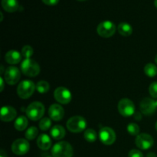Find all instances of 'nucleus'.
<instances>
[{
	"label": "nucleus",
	"mask_w": 157,
	"mask_h": 157,
	"mask_svg": "<svg viewBox=\"0 0 157 157\" xmlns=\"http://www.w3.org/2000/svg\"><path fill=\"white\" fill-rule=\"evenodd\" d=\"M52 154L54 157H72L74 154L73 148L69 143L61 141L53 146Z\"/></svg>",
	"instance_id": "obj_1"
},
{
	"label": "nucleus",
	"mask_w": 157,
	"mask_h": 157,
	"mask_svg": "<svg viewBox=\"0 0 157 157\" xmlns=\"http://www.w3.org/2000/svg\"><path fill=\"white\" fill-rule=\"evenodd\" d=\"M44 113V106L42 103L35 101L29 104L26 108V115L30 120L34 121L42 119Z\"/></svg>",
	"instance_id": "obj_2"
},
{
	"label": "nucleus",
	"mask_w": 157,
	"mask_h": 157,
	"mask_svg": "<svg viewBox=\"0 0 157 157\" xmlns=\"http://www.w3.org/2000/svg\"><path fill=\"white\" fill-rule=\"evenodd\" d=\"M66 127L71 133H81L87 127V121L81 116L72 117L67 121Z\"/></svg>",
	"instance_id": "obj_3"
},
{
	"label": "nucleus",
	"mask_w": 157,
	"mask_h": 157,
	"mask_svg": "<svg viewBox=\"0 0 157 157\" xmlns=\"http://www.w3.org/2000/svg\"><path fill=\"white\" fill-rule=\"evenodd\" d=\"M36 86L29 80L22 81L17 87V94L21 99H29L35 92Z\"/></svg>",
	"instance_id": "obj_4"
},
{
	"label": "nucleus",
	"mask_w": 157,
	"mask_h": 157,
	"mask_svg": "<svg viewBox=\"0 0 157 157\" xmlns=\"http://www.w3.org/2000/svg\"><path fill=\"white\" fill-rule=\"evenodd\" d=\"M21 71L25 76L35 77L40 73V66L35 61L28 58L21 62Z\"/></svg>",
	"instance_id": "obj_5"
},
{
	"label": "nucleus",
	"mask_w": 157,
	"mask_h": 157,
	"mask_svg": "<svg viewBox=\"0 0 157 157\" xmlns=\"http://www.w3.org/2000/svg\"><path fill=\"white\" fill-rule=\"evenodd\" d=\"M97 32L102 38H110L116 32V25L110 21H104L98 25Z\"/></svg>",
	"instance_id": "obj_6"
},
{
	"label": "nucleus",
	"mask_w": 157,
	"mask_h": 157,
	"mask_svg": "<svg viewBox=\"0 0 157 157\" xmlns=\"http://www.w3.org/2000/svg\"><path fill=\"white\" fill-rule=\"evenodd\" d=\"M118 111L125 117L133 116L135 113V105L131 100L123 98L118 103Z\"/></svg>",
	"instance_id": "obj_7"
},
{
	"label": "nucleus",
	"mask_w": 157,
	"mask_h": 157,
	"mask_svg": "<svg viewBox=\"0 0 157 157\" xmlns=\"http://www.w3.org/2000/svg\"><path fill=\"white\" fill-rule=\"evenodd\" d=\"M99 139L104 145H112L117 139L114 130L108 127H104L100 130Z\"/></svg>",
	"instance_id": "obj_8"
},
{
	"label": "nucleus",
	"mask_w": 157,
	"mask_h": 157,
	"mask_svg": "<svg viewBox=\"0 0 157 157\" xmlns=\"http://www.w3.org/2000/svg\"><path fill=\"white\" fill-rule=\"evenodd\" d=\"M21 77V73L18 67L9 66L4 72V80L9 85H14L18 82Z\"/></svg>",
	"instance_id": "obj_9"
},
{
	"label": "nucleus",
	"mask_w": 157,
	"mask_h": 157,
	"mask_svg": "<svg viewBox=\"0 0 157 157\" xmlns=\"http://www.w3.org/2000/svg\"><path fill=\"white\" fill-rule=\"evenodd\" d=\"M136 147L143 150H147L151 148L154 144L153 138L148 133H140L135 140Z\"/></svg>",
	"instance_id": "obj_10"
},
{
	"label": "nucleus",
	"mask_w": 157,
	"mask_h": 157,
	"mask_svg": "<svg viewBox=\"0 0 157 157\" xmlns=\"http://www.w3.org/2000/svg\"><path fill=\"white\" fill-rule=\"evenodd\" d=\"M54 98L59 104H67L71 101L72 95L67 88L64 87H59L54 91Z\"/></svg>",
	"instance_id": "obj_11"
},
{
	"label": "nucleus",
	"mask_w": 157,
	"mask_h": 157,
	"mask_svg": "<svg viewBox=\"0 0 157 157\" xmlns=\"http://www.w3.org/2000/svg\"><path fill=\"white\" fill-rule=\"evenodd\" d=\"M12 151L18 156H22L29 151L30 145L29 141L25 139H18L12 144Z\"/></svg>",
	"instance_id": "obj_12"
},
{
	"label": "nucleus",
	"mask_w": 157,
	"mask_h": 157,
	"mask_svg": "<svg viewBox=\"0 0 157 157\" xmlns=\"http://www.w3.org/2000/svg\"><path fill=\"white\" fill-rule=\"evenodd\" d=\"M140 110L144 115L150 116L153 114L157 109L156 101L150 98H145L140 102Z\"/></svg>",
	"instance_id": "obj_13"
},
{
	"label": "nucleus",
	"mask_w": 157,
	"mask_h": 157,
	"mask_svg": "<svg viewBox=\"0 0 157 157\" xmlns=\"http://www.w3.org/2000/svg\"><path fill=\"white\" fill-rule=\"evenodd\" d=\"M48 115L52 121H60L64 116V108L60 104H52L48 109Z\"/></svg>",
	"instance_id": "obj_14"
},
{
	"label": "nucleus",
	"mask_w": 157,
	"mask_h": 157,
	"mask_svg": "<svg viewBox=\"0 0 157 157\" xmlns=\"http://www.w3.org/2000/svg\"><path fill=\"white\" fill-rule=\"evenodd\" d=\"M17 116V112L14 107L10 106H5L1 109L0 119L4 122H10L13 121Z\"/></svg>",
	"instance_id": "obj_15"
},
{
	"label": "nucleus",
	"mask_w": 157,
	"mask_h": 157,
	"mask_svg": "<svg viewBox=\"0 0 157 157\" xmlns=\"http://www.w3.org/2000/svg\"><path fill=\"white\" fill-rule=\"evenodd\" d=\"M5 60L9 64H17L21 61V54L15 50L9 51L5 55Z\"/></svg>",
	"instance_id": "obj_16"
},
{
	"label": "nucleus",
	"mask_w": 157,
	"mask_h": 157,
	"mask_svg": "<svg viewBox=\"0 0 157 157\" xmlns=\"http://www.w3.org/2000/svg\"><path fill=\"white\" fill-rule=\"evenodd\" d=\"M52 140L50 136L46 133H43L38 136L37 139V145L41 150H48L52 147Z\"/></svg>",
	"instance_id": "obj_17"
},
{
	"label": "nucleus",
	"mask_w": 157,
	"mask_h": 157,
	"mask_svg": "<svg viewBox=\"0 0 157 157\" xmlns=\"http://www.w3.org/2000/svg\"><path fill=\"white\" fill-rule=\"evenodd\" d=\"M50 134L53 139L60 140L63 139L65 136V129L61 125H55L51 129Z\"/></svg>",
	"instance_id": "obj_18"
},
{
	"label": "nucleus",
	"mask_w": 157,
	"mask_h": 157,
	"mask_svg": "<svg viewBox=\"0 0 157 157\" xmlns=\"http://www.w3.org/2000/svg\"><path fill=\"white\" fill-rule=\"evenodd\" d=\"M3 9L8 12H15L19 7L18 0H2Z\"/></svg>",
	"instance_id": "obj_19"
},
{
	"label": "nucleus",
	"mask_w": 157,
	"mask_h": 157,
	"mask_svg": "<svg viewBox=\"0 0 157 157\" xmlns=\"http://www.w3.org/2000/svg\"><path fill=\"white\" fill-rule=\"evenodd\" d=\"M117 30L118 32L124 37L130 36L133 33V28L129 23L127 22L120 23L117 26Z\"/></svg>",
	"instance_id": "obj_20"
},
{
	"label": "nucleus",
	"mask_w": 157,
	"mask_h": 157,
	"mask_svg": "<svg viewBox=\"0 0 157 157\" xmlns=\"http://www.w3.org/2000/svg\"><path fill=\"white\" fill-rule=\"evenodd\" d=\"M28 119L26 117L21 115L18 117H17V119L15 120V124H14V127H15V130H18V131H23V130H25L28 127Z\"/></svg>",
	"instance_id": "obj_21"
},
{
	"label": "nucleus",
	"mask_w": 157,
	"mask_h": 157,
	"mask_svg": "<svg viewBox=\"0 0 157 157\" xmlns=\"http://www.w3.org/2000/svg\"><path fill=\"white\" fill-rule=\"evenodd\" d=\"M98 133L93 129H87L84 131V137L87 142L89 143H94L98 139Z\"/></svg>",
	"instance_id": "obj_22"
},
{
	"label": "nucleus",
	"mask_w": 157,
	"mask_h": 157,
	"mask_svg": "<svg viewBox=\"0 0 157 157\" xmlns=\"http://www.w3.org/2000/svg\"><path fill=\"white\" fill-rule=\"evenodd\" d=\"M144 72H145L146 75L150 77V78H153L157 75V67L154 64L149 63L144 67Z\"/></svg>",
	"instance_id": "obj_23"
},
{
	"label": "nucleus",
	"mask_w": 157,
	"mask_h": 157,
	"mask_svg": "<svg viewBox=\"0 0 157 157\" xmlns=\"http://www.w3.org/2000/svg\"><path fill=\"white\" fill-rule=\"evenodd\" d=\"M38 134V130L36 127H30L27 130H26L25 136L28 140H32L35 139Z\"/></svg>",
	"instance_id": "obj_24"
},
{
	"label": "nucleus",
	"mask_w": 157,
	"mask_h": 157,
	"mask_svg": "<svg viewBox=\"0 0 157 157\" xmlns=\"http://www.w3.org/2000/svg\"><path fill=\"white\" fill-rule=\"evenodd\" d=\"M36 89L38 93L40 94H45L50 89V84L45 81H40L37 83Z\"/></svg>",
	"instance_id": "obj_25"
},
{
	"label": "nucleus",
	"mask_w": 157,
	"mask_h": 157,
	"mask_svg": "<svg viewBox=\"0 0 157 157\" xmlns=\"http://www.w3.org/2000/svg\"><path fill=\"white\" fill-rule=\"evenodd\" d=\"M52 127V119L48 117H43L39 122V128L43 131L48 130Z\"/></svg>",
	"instance_id": "obj_26"
},
{
	"label": "nucleus",
	"mask_w": 157,
	"mask_h": 157,
	"mask_svg": "<svg viewBox=\"0 0 157 157\" xmlns=\"http://www.w3.org/2000/svg\"><path fill=\"white\" fill-rule=\"evenodd\" d=\"M127 130L131 136H138L140 134V127L135 123H130L127 125Z\"/></svg>",
	"instance_id": "obj_27"
},
{
	"label": "nucleus",
	"mask_w": 157,
	"mask_h": 157,
	"mask_svg": "<svg viewBox=\"0 0 157 157\" xmlns=\"http://www.w3.org/2000/svg\"><path fill=\"white\" fill-rule=\"evenodd\" d=\"M34 53L33 48L29 45H25L21 49V55L25 58V59H28V58H31Z\"/></svg>",
	"instance_id": "obj_28"
},
{
	"label": "nucleus",
	"mask_w": 157,
	"mask_h": 157,
	"mask_svg": "<svg viewBox=\"0 0 157 157\" xmlns=\"http://www.w3.org/2000/svg\"><path fill=\"white\" fill-rule=\"evenodd\" d=\"M149 92L153 98H157V82H153L149 87Z\"/></svg>",
	"instance_id": "obj_29"
},
{
	"label": "nucleus",
	"mask_w": 157,
	"mask_h": 157,
	"mask_svg": "<svg viewBox=\"0 0 157 157\" xmlns=\"http://www.w3.org/2000/svg\"><path fill=\"white\" fill-rule=\"evenodd\" d=\"M128 157H144L141 151L138 150H131L128 153Z\"/></svg>",
	"instance_id": "obj_30"
},
{
	"label": "nucleus",
	"mask_w": 157,
	"mask_h": 157,
	"mask_svg": "<svg viewBox=\"0 0 157 157\" xmlns=\"http://www.w3.org/2000/svg\"><path fill=\"white\" fill-rule=\"evenodd\" d=\"M44 4L47 6H55L59 2V0H41Z\"/></svg>",
	"instance_id": "obj_31"
},
{
	"label": "nucleus",
	"mask_w": 157,
	"mask_h": 157,
	"mask_svg": "<svg viewBox=\"0 0 157 157\" xmlns=\"http://www.w3.org/2000/svg\"><path fill=\"white\" fill-rule=\"evenodd\" d=\"M0 82H1V92H2L3 91V90H4V87H5V83H4V78H2L1 77V78H0Z\"/></svg>",
	"instance_id": "obj_32"
},
{
	"label": "nucleus",
	"mask_w": 157,
	"mask_h": 157,
	"mask_svg": "<svg viewBox=\"0 0 157 157\" xmlns=\"http://www.w3.org/2000/svg\"><path fill=\"white\" fill-rule=\"evenodd\" d=\"M147 157H156V155L154 153H149L147 155Z\"/></svg>",
	"instance_id": "obj_33"
},
{
	"label": "nucleus",
	"mask_w": 157,
	"mask_h": 157,
	"mask_svg": "<svg viewBox=\"0 0 157 157\" xmlns=\"http://www.w3.org/2000/svg\"><path fill=\"white\" fill-rule=\"evenodd\" d=\"M0 157H7L6 155L5 154V152L3 150H1V153H0Z\"/></svg>",
	"instance_id": "obj_34"
},
{
	"label": "nucleus",
	"mask_w": 157,
	"mask_h": 157,
	"mask_svg": "<svg viewBox=\"0 0 157 157\" xmlns=\"http://www.w3.org/2000/svg\"><path fill=\"white\" fill-rule=\"evenodd\" d=\"M0 15H1V20H0V21H2V19H3V14L2 13V12H0Z\"/></svg>",
	"instance_id": "obj_35"
},
{
	"label": "nucleus",
	"mask_w": 157,
	"mask_h": 157,
	"mask_svg": "<svg viewBox=\"0 0 157 157\" xmlns=\"http://www.w3.org/2000/svg\"><path fill=\"white\" fill-rule=\"evenodd\" d=\"M154 5H155V6H156V8L157 9V0H155Z\"/></svg>",
	"instance_id": "obj_36"
},
{
	"label": "nucleus",
	"mask_w": 157,
	"mask_h": 157,
	"mask_svg": "<svg viewBox=\"0 0 157 157\" xmlns=\"http://www.w3.org/2000/svg\"><path fill=\"white\" fill-rule=\"evenodd\" d=\"M1 69H2V71H1V75H2V74H3V66L2 65L1 66Z\"/></svg>",
	"instance_id": "obj_37"
},
{
	"label": "nucleus",
	"mask_w": 157,
	"mask_h": 157,
	"mask_svg": "<svg viewBox=\"0 0 157 157\" xmlns=\"http://www.w3.org/2000/svg\"><path fill=\"white\" fill-rule=\"evenodd\" d=\"M155 62H156L157 64V55H156V57H155Z\"/></svg>",
	"instance_id": "obj_38"
},
{
	"label": "nucleus",
	"mask_w": 157,
	"mask_h": 157,
	"mask_svg": "<svg viewBox=\"0 0 157 157\" xmlns=\"http://www.w3.org/2000/svg\"><path fill=\"white\" fill-rule=\"evenodd\" d=\"M155 128H156V131H157V122L156 123V125H155Z\"/></svg>",
	"instance_id": "obj_39"
},
{
	"label": "nucleus",
	"mask_w": 157,
	"mask_h": 157,
	"mask_svg": "<svg viewBox=\"0 0 157 157\" xmlns=\"http://www.w3.org/2000/svg\"><path fill=\"white\" fill-rule=\"evenodd\" d=\"M46 157H54L53 156H46Z\"/></svg>",
	"instance_id": "obj_40"
},
{
	"label": "nucleus",
	"mask_w": 157,
	"mask_h": 157,
	"mask_svg": "<svg viewBox=\"0 0 157 157\" xmlns=\"http://www.w3.org/2000/svg\"><path fill=\"white\" fill-rule=\"evenodd\" d=\"M156 107H157V101H156Z\"/></svg>",
	"instance_id": "obj_41"
},
{
	"label": "nucleus",
	"mask_w": 157,
	"mask_h": 157,
	"mask_svg": "<svg viewBox=\"0 0 157 157\" xmlns=\"http://www.w3.org/2000/svg\"><path fill=\"white\" fill-rule=\"evenodd\" d=\"M78 1H85V0H78Z\"/></svg>",
	"instance_id": "obj_42"
}]
</instances>
